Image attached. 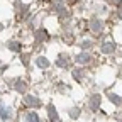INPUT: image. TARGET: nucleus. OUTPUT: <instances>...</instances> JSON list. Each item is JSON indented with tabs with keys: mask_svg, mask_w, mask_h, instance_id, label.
Segmentation results:
<instances>
[{
	"mask_svg": "<svg viewBox=\"0 0 122 122\" xmlns=\"http://www.w3.org/2000/svg\"><path fill=\"white\" fill-rule=\"evenodd\" d=\"M22 122H41V119H39V115H37L34 110H29V112L24 114Z\"/></svg>",
	"mask_w": 122,
	"mask_h": 122,
	"instance_id": "obj_1",
	"label": "nucleus"
},
{
	"mask_svg": "<svg viewBox=\"0 0 122 122\" xmlns=\"http://www.w3.org/2000/svg\"><path fill=\"white\" fill-rule=\"evenodd\" d=\"M10 117V112H9V109H5L4 107V103L0 102V119H2L4 122H7V119Z\"/></svg>",
	"mask_w": 122,
	"mask_h": 122,
	"instance_id": "obj_2",
	"label": "nucleus"
},
{
	"mask_svg": "<svg viewBox=\"0 0 122 122\" xmlns=\"http://www.w3.org/2000/svg\"><path fill=\"white\" fill-rule=\"evenodd\" d=\"M49 112H51V114H49V119H51V122H61V120L58 119L56 112H54V107H53V105L49 107Z\"/></svg>",
	"mask_w": 122,
	"mask_h": 122,
	"instance_id": "obj_3",
	"label": "nucleus"
},
{
	"mask_svg": "<svg viewBox=\"0 0 122 122\" xmlns=\"http://www.w3.org/2000/svg\"><path fill=\"white\" fill-rule=\"evenodd\" d=\"M25 103L27 105H39V102H37V98H34V97H25Z\"/></svg>",
	"mask_w": 122,
	"mask_h": 122,
	"instance_id": "obj_4",
	"label": "nucleus"
},
{
	"mask_svg": "<svg viewBox=\"0 0 122 122\" xmlns=\"http://www.w3.org/2000/svg\"><path fill=\"white\" fill-rule=\"evenodd\" d=\"M36 63H37V66H41V68H46V66H48V61H46L44 58H39Z\"/></svg>",
	"mask_w": 122,
	"mask_h": 122,
	"instance_id": "obj_5",
	"label": "nucleus"
}]
</instances>
